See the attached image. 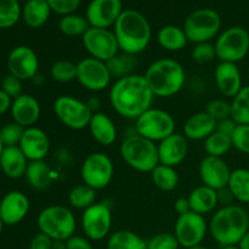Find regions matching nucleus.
I'll return each instance as SVG.
<instances>
[{"instance_id": "19", "label": "nucleus", "mask_w": 249, "mask_h": 249, "mask_svg": "<svg viewBox=\"0 0 249 249\" xmlns=\"http://www.w3.org/2000/svg\"><path fill=\"white\" fill-rule=\"evenodd\" d=\"M31 209L29 198L21 191H10L0 201V218L4 225H17Z\"/></svg>"}, {"instance_id": "62", "label": "nucleus", "mask_w": 249, "mask_h": 249, "mask_svg": "<svg viewBox=\"0 0 249 249\" xmlns=\"http://www.w3.org/2000/svg\"><path fill=\"white\" fill-rule=\"evenodd\" d=\"M140 1H143V0H140Z\"/></svg>"}, {"instance_id": "52", "label": "nucleus", "mask_w": 249, "mask_h": 249, "mask_svg": "<svg viewBox=\"0 0 249 249\" xmlns=\"http://www.w3.org/2000/svg\"><path fill=\"white\" fill-rule=\"evenodd\" d=\"M174 209L178 213V215H184L191 212V206H190V202L187 197H180L175 201L174 203Z\"/></svg>"}, {"instance_id": "30", "label": "nucleus", "mask_w": 249, "mask_h": 249, "mask_svg": "<svg viewBox=\"0 0 249 249\" xmlns=\"http://www.w3.org/2000/svg\"><path fill=\"white\" fill-rule=\"evenodd\" d=\"M157 43L164 50L177 53L182 50L187 45L189 40L182 27L168 24L157 32Z\"/></svg>"}, {"instance_id": "40", "label": "nucleus", "mask_w": 249, "mask_h": 249, "mask_svg": "<svg viewBox=\"0 0 249 249\" xmlns=\"http://www.w3.org/2000/svg\"><path fill=\"white\" fill-rule=\"evenodd\" d=\"M50 75L55 82L71 83L77 79V63L70 60H57L51 65Z\"/></svg>"}, {"instance_id": "7", "label": "nucleus", "mask_w": 249, "mask_h": 249, "mask_svg": "<svg viewBox=\"0 0 249 249\" xmlns=\"http://www.w3.org/2000/svg\"><path fill=\"white\" fill-rule=\"evenodd\" d=\"M221 17L213 9H198L192 11L184 22V32L187 40L194 44L209 43L220 34Z\"/></svg>"}, {"instance_id": "38", "label": "nucleus", "mask_w": 249, "mask_h": 249, "mask_svg": "<svg viewBox=\"0 0 249 249\" xmlns=\"http://www.w3.org/2000/svg\"><path fill=\"white\" fill-rule=\"evenodd\" d=\"M231 118L237 124H249V85H245L231 101Z\"/></svg>"}, {"instance_id": "34", "label": "nucleus", "mask_w": 249, "mask_h": 249, "mask_svg": "<svg viewBox=\"0 0 249 249\" xmlns=\"http://www.w3.org/2000/svg\"><path fill=\"white\" fill-rule=\"evenodd\" d=\"M228 187L232 192L235 201L249 204V169L238 168L232 170Z\"/></svg>"}, {"instance_id": "8", "label": "nucleus", "mask_w": 249, "mask_h": 249, "mask_svg": "<svg viewBox=\"0 0 249 249\" xmlns=\"http://www.w3.org/2000/svg\"><path fill=\"white\" fill-rule=\"evenodd\" d=\"M214 46L220 62L238 63L249 55V32L240 26L229 27L216 36Z\"/></svg>"}, {"instance_id": "46", "label": "nucleus", "mask_w": 249, "mask_h": 249, "mask_svg": "<svg viewBox=\"0 0 249 249\" xmlns=\"http://www.w3.org/2000/svg\"><path fill=\"white\" fill-rule=\"evenodd\" d=\"M50 6L51 11L60 16L74 14L79 7L82 0H45Z\"/></svg>"}, {"instance_id": "41", "label": "nucleus", "mask_w": 249, "mask_h": 249, "mask_svg": "<svg viewBox=\"0 0 249 249\" xmlns=\"http://www.w3.org/2000/svg\"><path fill=\"white\" fill-rule=\"evenodd\" d=\"M191 57L198 65H207L216 58V51L214 43H198L195 44L191 51Z\"/></svg>"}, {"instance_id": "36", "label": "nucleus", "mask_w": 249, "mask_h": 249, "mask_svg": "<svg viewBox=\"0 0 249 249\" xmlns=\"http://www.w3.org/2000/svg\"><path fill=\"white\" fill-rule=\"evenodd\" d=\"M96 190L91 189L85 184L77 185L68 194L70 206L74 209L85 211L90 206L96 203Z\"/></svg>"}, {"instance_id": "11", "label": "nucleus", "mask_w": 249, "mask_h": 249, "mask_svg": "<svg viewBox=\"0 0 249 249\" xmlns=\"http://www.w3.org/2000/svg\"><path fill=\"white\" fill-rule=\"evenodd\" d=\"M114 174V165L111 158L104 152H94L87 156L80 168L83 184L91 189L104 190L111 184Z\"/></svg>"}, {"instance_id": "15", "label": "nucleus", "mask_w": 249, "mask_h": 249, "mask_svg": "<svg viewBox=\"0 0 249 249\" xmlns=\"http://www.w3.org/2000/svg\"><path fill=\"white\" fill-rule=\"evenodd\" d=\"M77 80L84 89L99 92L111 85V73L104 61L85 57L77 63Z\"/></svg>"}, {"instance_id": "1", "label": "nucleus", "mask_w": 249, "mask_h": 249, "mask_svg": "<svg viewBox=\"0 0 249 249\" xmlns=\"http://www.w3.org/2000/svg\"><path fill=\"white\" fill-rule=\"evenodd\" d=\"M155 97L145 77L136 73L116 79L108 94L113 111L123 118L133 121L152 107Z\"/></svg>"}, {"instance_id": "10", "label": "nucleus", "mask_w": 249, "mask_h": 249, "mask_svg": "<svg viewBox=\"0 0 249 249\" xmlns=\"http://www.w3.org/2000/svg\"><path fill=\"white\" fill-rule=\"evenodd\" d=\"M53 111L56 118L68 129L83 130L88 128L92 117L87 101L71 95H61L53 101Z\"/></svg>"}, {"instance_id": "25", "label": "nucleus", "mask_w": 249, "mask_h": 249, "mask_svg": "<svg viewBox=\"0 0 249 249\" xmlns=\"http://www.w3.org/2000/svg\"><path fill=\"white\" fill-rule=\"evenodd\" d=\"M88 129L91 138L100 145L111 146L116 142L117 135H118L117 126L111 117H108L104 112L99 111L92 113Z\"/></svg>"}, {"instance_id": "14", "label": "nucleus", "mask_w": 249, "mask_h": 249, "mask_svg": "<svg viewBox=\"0 0 249 249\" xmlns=\"http://www.w3.org/2000/svg\"><path fill=\"white\" fill-rule=\"evenodd\" d=\"M208 231V223L204 216L190 212L178 216L173 233L177 237L180 247L187 249L202 245Z\"/></svg>"}, {"instance_id": "42", "label": "nucleus", "mask_w": 249, "mask_h": 249, "mask_svg": "<svg viewBox=\"0 0 249 249\" xmlns=\"http://www.w3.org/2000/svg\"><path fill=\"white\" fill-rule=\"evenodd\" d=\"M23 126H21L19 124L15 123H7L0 129V140L4 143V146H18L19 141H21L22 135H23L24 131Z\"/></svg>"}, {"instance_id": "45", "label": "nucleus", "mask_w": 249, "mask_h": 249, "mask_svg": "<svg viewBox=\"0 0 249 249\" xmlns=\"http://www.w3.org/2000/svg\"><path fill=\"white\" fill-rule=\"evenodd\" d=\"M231 140L233 148L245 155H249V124H238Z\"/></svg>"}, {"instance_id": "50", "label": "nucleus", "mask_w": 249, "mask_h": 249, "mask_svg": "<svg viewBox=\"0 0 249 249\" xmlns=\"http://www.w3.org/2000/svg\"><path fill=\"white\" fill-rule=\"evenodd\" d=\"M237 125L238 124L230 117V118H226V119H223V121L216 122V130L220 131V133L223 134H226V135L229 136H232L233 131L236 130Z\"/></svg>"}, {"instance_id": "26", "label": "nucleus", "mask_w": 249, "mask_h": 249, "mask_svg": "<svg viewBox=\"0 0 249 249\" xmlns=\"http://www.w3.org/2000/svg\"><path fill=\"white\" fill-rule=\"evenodd\" d=\"M29 160L18 146H6L0 156V168L10 179H19L26 174Z\"/></svg>"}, {"instance_id": "39", "label": "nucleus", "mask_w": 249, "mask_h": 249, "mask_svg": "<svg viewBox=\"0 0 249 249\" xmlns=\"http://www.w3.org/2000/svg\"><path fill=\"white\" fill-rule=\"evenodd\" d=\"M22 16L18 0H0V29L14 27Z\"/></svg>"}, {"instance_id": "55", "label": "nucleus", "mask_w": 249, "mask_h": 249, "mask_svg": "<svg viewBox=\"0 0 249 249\" xmlns=\"http://www.w3.org/2000/svg\"><path fill=\"white\" fill-rule=\"evenodd\" d=\"M238 246H240L241 249H249V230L248 232L243 236L242 240L240 241Z\"/></svg>"}, {"instance_id": "20", "label": "nucleus", "mask_w": 249, "mask_h": 249, "mask_svg": "<svg viewBox=\"0 0 249 249\" xmlns=\"http://www.w3.org/2000/svg\"><path fill=\"white\" fill-rule=\"evenodd\" d=\"M18 147L29 162L45 160L50 151V139L43 129L38 126H29L24 129Z\"/></svg>"}, {"instance_id": "63", "label": "nucleus", "mask_w": 249, "mask_h": 249, "mask_svg": "<svg viewBox=\"0 0 249 249\" xmlns=\"http://www.w3.org/2000/svg\"><path fill=\"white\" fill-rule=\"evenodd\" d=\"M248 215H249V211H248Z\"/></svg>"}, {"instance_id": "57", "label": "nucleus", "mask_w": 249, "mask_h": 249, "mask_svg": "<svg viewBox=\"0 0 249 249\" xmlns=\"http://www.w3.org/2000/svg\"><path fill=\"white\" fill-rule=\"evenodd\" d=\"M221 249H241V248L238 245H235V246H228V247H223Z\"/></svg>"}, {"instance_id": "22", "label": "nucleus", "mask_w": 249, "mask_h": 249, "mask_svg": "<svg viewBox=\"0 0 249 249\" xmlns=\"http://www.w3.org/2000/svg\"><path fill=\"white\" fill-rule=\"evenodd\" d=\"M214 80L219 92L228 99H233L245 87L237 63L219 62L214 71Z\"/></svg>"}, {"instance_id": "28", "label": "nucleus", "mask_w": 249, "mask_h": 249, "mask_svg": "<svg viewBox=\"0 0 249 249\" xmlns=\"http://www.w3.org/2000/svg\"><path fill=\"white\" fill-rule=\"evenodd\" d=\"M51 9L45 0H28L22 7L21 18L29 28H40L49 21Z\"/></svg>"}, {"instance_id": "27", "label": "nucleus", "mask_w": 249, "mask_h": 249, "mask_svg": "<svg viewBox=\"0 0 249 249\" xmlns=\"http://www.w3.org/2000/svg\"><path fill=\"white\" fill-rule=\"evenodd\" d=\"M187 198L191 206V212L203 216L215 211L219 204L218 191L206 185L196 187L194 191H191Z\"/></svg>"}, {"instance_id": "43", "label": "nucleus", "mask_w": 249, "mask_h": 249, "mask_svg": "<svg viewBox=\"0 0 249 249\" xmlns=\"http://www.w3.org/2000/svg\"><path fill=\"white\" fill-rule=\"evenodd\" d=\"M204 111L209 114L216 122L223 121V119L230 118L231 117V102H228L223 99L212 100L207 104Z\"/></svg>"}, {"instance_id": "35", "label": "nucleus", "mask_w": 249, "mask_h": 249, "mask_svg": "<svg viewBox=\"0 0 249 249\" xmlns=\"http://www.w3.org/2000/svg\"><path fill=\"white\" fill-rule=\"evenodd\" d=\"M89 28L90 24L87 17L77 15L75 12L62 16L58 22V29L61 33L66 36H71V38H75V36L82 38Z\"/></svg>"}, {"instance_id": "5", "label": "nucleus", "mask_w": 249, "mask_h": 249, "mask_svg": "<svg viewBox=\"0 0 249 249\" xmlns=\"http://www.w3.org/2000/svg\"><path fill=\"white\" fill-rule=\"evenodd\" d=\"M119 152L124 162L139 173H151L160 164L157 143L136 133L124 139Z\"/></svg>"}, {"instance_id": "12", "label": "nucleus", "mask_w": 249, "mask_h": 249, "mask_svg": "<svg viewBox=\"0 0 249 249\" xmlns=\"http://www.w3.org/2000/svg\"><path fill=\"white\" fill-rule=\"evenodd\" d=\"M112 220L111 207L106 202H96L83 211L80 225L85 237L90 241H102L109 236Z\"/></svg>"}, {"instance_id": "24", "label": "nucleus", "mask_w": 249, "mask_h": 249, "mask_svg": "<svg viewBox=\"0 0 249 249\" xmlns=\"http://www.w3.org/2000/svg\"><path fill=\"white\" fill-rule=\"evenodd\" d=\"M216 130V121L206 111L197 112L186 119L184 124V136L187 140L204 141Z\"/></svg>"}, {"instance_id": "21", "label": "nucleus", "mask_w": 249, "mask_h": 249, "mask_svg": "<svg viewBox=\"0 0 249 249\" xmlns=\"http://www.w3.org/2000/svg\"><path fill=\"white\" fill-rule=\"evenodd\" d=\"M160 164L178 167L181 164L189 153V140L184 134L174 133L157 143Z\"/></svg>"}, {"instance_id": "29", "label": "nucleus", "mask_w": 249, "mask_h": 249, "mask_svg": "<svg viewBox=\"0 0 249 249\" xmlns=\"http://www.w3.org/2000/svg\"><path fill=\"white\" fill-rule=\"evenodd\" d=\"M24 177L29 186L36 191H44L53 184V172L45 160L29 162Z\"/></svg>"}, {"instance_id": "3", "label": "nucleus", "mask_w": 249, "mask_h": 249, "mask_svg": "<svg viewBox=\"0 0 249 249\" xmlns=\"http://www.w3.org/2000/svg\"><path fill=\"white\" fill-rule=\"evenodd\" d=\"M208 229L221 248L238 245L249 230L248 211L240 204L221 207L213 214Z\"/></svg>"}, {"instance_id": "9", "label": "nucleus", "mask_w": 249, "mask_h": 249, "mask_svg": "<svg viewBox=\"0 0 249 249\" xmlns=\"http://www.w3.org/2000/svg\"><path fill=\"white\" fill-rule=\"evenodd\" d=\"M135 133L158 143L175 133V119L169 112L151 107L135 119Z\"/></svg>"}, {"instance_id": "58", "label": "nucleus", "mask_w": 249, "mask_h": 249, "mask_svg": "<svg viewBox=\"0 0 249 249\" xmlns=\"http://www.w3.org/2000/svg\"><path fill=\"white\" fill-rule=\"evenodd\" d=\"M187 249H211V248L206 247V246H203V245H199V246H196V247H192V248H187Z\"/></svg>"}, {"instance_id": "13", "label": "nucleus", "mask_w": 249, "mask_h": 249, "mask_svg": "<svg viewBox=\"0 0 249 249\" xmlns=\"http://www.w3.org/2000/svg\"><path fill=\"white\" fill-rule=\"evenodd\" d=\"M82 43L90 57L104 62L109 61L121 51L116 36L109 28L90 27L82 36Z\"/></svg>"}, {"instance_id": "54", "label": "nucleus", "mask_w": 249, "mask_h": 249, "mask_svg": "<svg viewBox=\"0 0 249 249\" xmlns=\"http://www.w3.org/2000/svg\"><path fill=\"white\" fill-rule=\"evenodd\" d=\"M87 104H88V106H89V108L91 109L92 113H95V112H99L100 107H101V101H100L99 97H96V96H92V97H90L89 100H87Z\"/></svg>"}, {"instance_id": "47", "label": "nucleus", "mask_w": 249, "mask_h": 249, "mask_svg": "<svg viewBox=\"0 0 249 249\" xmlns=\"http://www.w3.org/2000/svg\"><path fill=\"white\" fill-rule=\"evenodd\" d=\"M1 90L5 94L9 95L12 100L22 95V80L14 77L12 74H7L1 80Z\"/></svg>"}, {"instance_id": "16", "label": "nucleus", "mask_w": 249, "mask_h": 249, "mask_svg": "<svg viewBox=\"0 0 249 249\" xmlns=\"http://www.w3.org/2000/svg\"><path fill=\"white\" fill-rule=\"evenodd\" d=\"M9 74L19 80H32L39 73V57L36 51L27 45H18L7 56Z\"/></svg>"}, {"instance_id": "37", "label": "nucleus", "mask_w": 249, "mask_h": 249, "mask_svg": "<svg viewBox=\"0 0 249 249\" xmlns=\"http://www.w3.org/2000/svg\"><path fill=\"white\" fill-rule=\"evenodd\" d=\"M232 148L231 136L215 130L204 140V151L207 156L224 157Z\"/></svg>"}, {"instance_id": "17", "label": "nucleus", "mask_w": 249, "mask_h": 249, "mask_svg": "<svg viewBox=\"0 0 249 249\" xmlns=\"http://www.w3.org/2000/svg\"><path fill=\"white\" fill-rule=\"evenodd\" d=\"M123 12L122 0H91L87 7L85 17L90 27H113Z\"/></svg>"}, {"instance_id": "33", "label": "nucleus", "mask_w": 249, "mask_h": 249, "mask_svg": "<svg viewBox=\"0 0 249 249\" xmlns=\"http://www.w3.org/2000/svg\"><path fill=\"white\" fill-rule=\"evenodd\" d=\"M150 174L153 185H155L158 190H160V191H174V190L179 186L180 178L174 167L158 164Z\"/></svg>"}, {"instance_id": "4", "label": "nucleus", "mask_w": 249, "mask_h": 249, "mask_svg": "<svg viewBox=\"0 0 249 249\" xmlns=\"http://www.w3.org/2000/svg\"><path fill=\"white\" fill-rule=\"evenodd\" d=\"M143 77L156 97L174 96L186 83L184 66L173 58L156 60L148 66Z\"/></svg>"}, {"instance_id": "60", "label": "nucleus", "mask_w": 249, "mask_h": 249, "mask_svg": "<svg viewBox=\"0 0 249 249\" xmlns=\"http://www.w3.org/2000/svg\"><path fill=\"white\" fill-rule=\"evenodd\" d=\"M2 228H4V223H2L1 218H0V233H1V231H2Z\"/></svg>"}, {"instance_id": "49", "label": "nucleus", "mask_w": 249, "mask_h": 249, "mask_svg": "<svg viewBox=\"0 0 249 249\" xmlns=\"http://www.w3.org/2000/svg\"><path fill=\"white\" fill-rule=\"evenodd\" d=\"M66 245H67V249H94L91 241L85 236H72L66 241Z\"/></svg>"}, {"instance_id": "59", "label": "nucleus", "mask_w": 249, "mask_h": 249, "mask_svg": "<svg viewBox=\"0 0 249 249\" xmlns=\"http://www.w3.org/2000/svg\"><path fill=\"white\" fill-rule=\"evenodd\" d=\"M4 143L1 142V140H0V156H1V153H2V150H4Z\"/></svg>"}, {"instance_id": "18", "label": "nucleus", "mask_w": 249, "mask_h": 249, "mask_svg": "<svg viewBox=\"0 0 249 249\" xmlns=\"http://www.w3.org/2000/svg\"><path fill=\"white\" fill-rule=\"evenodd\" d=\"M231 172L232 170L223 157H214V156H206L201 160L198 167V174L203 185L216 191L228 187Z\"/></svg>"}, {"instance_id": "61", "label": "nucleus", "mask_w": 249, "mask_h": 249, "mask_svg": "<svg viewBox=\"0 0 249 249\" xmlns=\"http://www.w3.org/2000/svg\"><path fill=\"white\" fill-rule=\"evenodd\" d=\"M18 1H24V2H26V1H28V0H18Z\"/></svg>"}, {"instance_id": "23", "label": "nucleus", "mask_w": 249, "mask_h": 249, "mask_svg": "<svg viewBox=\"0 0 249 249\" xmlns=\"http://www.w3.org/2000/svg\"><path fill=\"white\" fill-rule=\"evenodd\" d=\"M11 116L15 123L23 128L36 126L41 114V107L38 100L29 94H22L12 100Z\"/></svg>"}, {"instance_id": "2", "label": "nucleus", "mask_w": 249, "mask_h": 249, "mask_svg": "<svg viewBox=\"0 0 249 249\" xmlns=\"http://www.w3.org/2000/svg\"><path fill=\"white\" fill-rule=\"evenodd\" d=\"M119 50L138 56L150 45L152 28L145 15L134 9L123 10L113 26Z\"/></svg>"}, {"instance_id": "6", "label": "nucleus", "mask_w": 249, "mask_h": 249, "mask_svg": "<svg viewBox=\"0 0 249 249\" xmlns=\"http://www.w3.org/2000/svg\"><path fill=\"white\" fill-rule=\"evenodd\" d=\"M39 232L45 233L53 241H67L75 235L77 219L66 206L53 204L44 208L36 218Z\"/></svg>"}, {"instance_id": "31", "label": "nucleus", "mask_w": 249, "mask_h": 249, "mask_svg": "<svg viewBox=\"0 0 249 249\" xmlns=\"http://www.w3.org/2000/svg\"><path fill=\"white\" fill-rule=\"evenodd\" d=\"M138 58L135 55L119 51L116 56L107 61L106 65L111 73V77L121 79V78L135 74V68L138 67Z\"/></svg>"}, {"instance_id": "48", "label": "nucleus", "mask_w": 249, "mask_h": 249, "mask_svg": "<svg viewBox=\"0 0 249 249\" xmlns=\"http://www.w3.org/2000/svg\"><path fill=\"white\" fill-rule=\"evenodd\" d=\"M53 241L45 233L38 232L31 240L28 249H53Z\"/></svg>"}, {"instance_id": "53", "label": "nucleus", "mask_w": 249, "mask_h": 249, "mask_svg": "<svg viewBox=\"0 0 249 249\" xmlns=\"http://www.w3.org/2000/svg\"><path fill=\"white\" fill-rule=\"evenodd\" d=\"M12 99L7 94H5L1 89H0V116L6 113L9 109H11Z\"/></svg>"}, {"instance_id": "44", "label": "nucleus", "mask_w": 249, "mask_h": 249, "mask_svg": "<svg viewBox=\"0 0 249 249\" xmlns=\"http://www.w3.org/2000/svg\"><path fill=\"white\" fill-rule=\"evenodd\" d=\"M180 245L178 242L174 233L160 232L147 240V249H179Z\"/></svg>"}, {"instance_id": "32", "label": "nucleus", "mask_w": 249, "mask_h": 249, "mask_svg": "<svg viewBox=\"0 0 249 249\" xmlns=\"http://www.w3.org/2000/svg\"><path fill=\"white\" fill-rule=\"evenodd\" d=\"M107 249H147V241L130 230H118L108 236Z\"/></svg>"}, {"instance_id": "56", "label": "nucleus", "mask_w": 249, "mask_h": 249, "mask_svg": "<svg viewBox=\"0 0 249 249\" xmlns=\"http://www.w3.org/2000/svg\"><path fill=\"white\" fill-rule=\"evenodd\" d=\"M53 249H67L66 241H53Z\"/></svg>"}, {"instance_id": "51", "label": "nucleus", "mask_w": 249, "mask_h": 249, "mask_svg": "<svg viewBox=\"0 0 249 249\" xmlns=\"http://www.w3.org/2000/svg\"><path fill=\"white\" fill-rule=\"evenodd\" d=\"M218 202L219 204H221L223 207L231 206V204H235V197H233L232 192L230 191L229 187H224V189L219 190L218 191Z\"/></svg>"}]
</instances>
